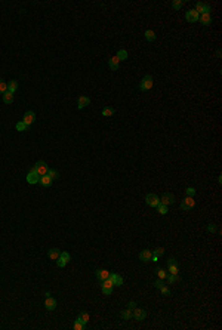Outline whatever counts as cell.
<instances>
[{"mask_svg":"<svg viewBox=\"0 0 222 330\" xmlns=\"http://www.w3.org/2000/svg\"><path fill=\"white\" fill-rule=\"evenodd\" d=\"M153 85H154V79H153V76L147 74L145 77H142L141 83H139V90L147 92V90H150V89L153 88Z\"/></svg>","mask_w":222,"mask_h":330,"instance_id":"6da1fadb","label":"cell"},{"mask_svg":"<svg viewBox=\"0 0 222 330\" xmlns=\"http://www.w3.org/2000/svg\"><path fill=\"white\" fill-rule=\"evenodd\" d=\"M145 203H147L150 207H157V206L160 204V197L157 194H154V193H150V194H147V197H145Z\"/></svg>","mask_w":222,"mask_h":330,"instance_id":"7a4b0ae2","label":"cell"},{"mask_svg":"<svg viewBox=\"0 0 222 330\" xmlns=\"http://www.w3.org/2000/svg\"><path fill=\"white\" fill-rule=\"evenodd\" d=\"M70 261H71V255H70L68 252H61L59 258L56 259V265H58L59 268H64V267H65V265H67Z\"/></svg>","mask_w":222,"mask_h":330,"instance_id":"3957f363","label":"cell"},{"mask_svg":"<svg viewBox=\"0 0 222 330\" xmlns=\"http://www.w3.org/2000/svg\"><path fill=\"white\" fill-rule=\"evenodd\" d=\"M113 287H114V284H113V281H111L110 278L104 280V281H102V284H101L102 293H104L105 296H110V295L113 293Z\"/></svg>","mask_w":222,"mask_h":330,"instance_id":"277c9868","label":"cell"},{"mask_svg":"<svg viewBox=\"0 0 222 330\" xmlns=\"http://www.w3.org/2000/svg\"><path fill=\"white\" fill-rule=\"evenodd\" d=\"M34 167V170L39 173L40 176H43V175H47V170H49V166H47L46 163L43 162V160H40V162H37L36 164L33 166Z\"/></svg>","mask_w":222,"mask_h":330,"instance_id":"5b68a950","label":"cell"},{"mask_svg":"<svg viewBox=\"0 0 222 330\" xmlns=\"http://www.w3.org/2000/svg\"><path fill=\"white\" fill-rule=\"evenodd\" d=\"M39 181H40V175L34 170V167H31L30 172H28V175H27V182L31 184V185H34V184H39Z\"/></svg>","mask_w":222,"mask_h":330,"instance_id":"8992f818","label":"cell"},{"mask_svg":"<svg viewBox=\"0 0 222 330\" xmlns=\"http://www.w3.org/2000/svg\"><path fill=\"white\" fill-rule=\"evenodd\" d=\"M194 206H195L194 198L187 195V197L182 200V203H181V206H179V207H181V210H189V209H193Z\"/></svg>","mask_w":222,"mask_h":330,"instance_id":"52a82bcc","label":"cell"},{"mask_svg":"<svg viewBox=\"0 0 222 330\" xmlns=\"http://www.w3.org/2000/svg\"><path fill=\"white\" fill-rule=\"evenodd\" d=\"M175 203V195L170 194V193H164L160 198V204H164V206H170Z\"/></svg>","mask_w":222,"mask_h":330,"instance_id":"ba28073f","label":"cell"},{"mask_svg":"<svg viewBox=\"0 0 222 330\" xmlns=\"http://www.w3.org/2000/svg\"><path fill=\"white\" fill-rule=\"evenodd\" d=\"M133 318L136 321H142V320L147 318V312L142 308H133Z\"/></svg>","mask_w":222,"mask_h":330,"instance_id":"9c48e42d","label":"cell"},{"mask_svg":"<svg viewBox=\"0 0 222 330\" xmlns=\"http://www.w3.org/2000/svg\"><path fill=\"white\" fill-rule=\"evenodd\" d=\"M34 120H36V113H34V111H27V113L24 114V119H22V121H24L27 126L33 124Z\"/></svg>","mask_w":222,"mask_h":330,"instance_id":"30bf717a","label":"cell"},{"mask_svg":"<svg viewBox=\"0 0 222 330\" xmlns=\"http://www.w3.org/2000/svg\"><path fill=\"white\" fill-rule=\"evenodd\" d=\"M45 306H46L47 311H54L55 308H56V299L49 295V296L46 297V301H45Z\"/></svg>","mask_w":222,"mask_h":330,"instance_id":"8fae6325","label":"cell"},{"mask_svg":"<svg viewBox=\"0 0 222 330\" xmlns=\"http://www.w3.org/2000/svg\"><path fill=\"white\" fill-rule=\"evenodd\" d=\"M198 16H200V15L197 14L194 9H189L188 12L185 14V20L188 21V22H197V21H198Z\"/></svg>","mask_w":222,"mask_h":330,"instance_id":"7c38bea8","label":"cell"},{"mask_svg":"<svg viewBox=\"0 0 222 330\" xmlns=\"http://www.w3.org/2000/svg\"><path fill=\"white\" fill-rule=\"evenodd\" d=\"M108 278L113 281L114 286H119V287H120L121 284H123V277L119 276V274H115V272H110V277H108Z\"/></svg>","mask_w":222,"mask_h":330,"instance_id":"4fadbf2b","label":"cell"},{"mask_svg":"<svg viewBox=\"0 0 222 330\" xmlns=\"http://www.w3.org/2000/svg\"><path fill=\"white\" fill-rule=\"evenodd\" d=\"M151 256H153V252L150 249H145L139 253V259L142 262H151Z\"/></svg>","mask_w":222,"mask_h":330,"instance_id":"5bb4252c","label":"cell"},{"mask_svg":"<svg viewBox=\"0 0 222 330\" xmlns=\"http://www.w3.org/2000/svg\"><path fill=\"white\" fill-rule=\"evenodd\" d=\"M89 104H90V98H88V96H80L79 101H77V108H79V110H83L85 107H88Z\"/></svg>","mask_w":222,"mask_h":330,"instance_id":"9a60e30c","label":"cell"},{"mask_svg":"<svg viewBox=\"0 0 222 330\" xmlns=\"http://www.w3.org/2000/svg\"><path fill=\"white\" fill-rule=\"evenodd\" d=\"M95 274H96V278H98L99 281H104V280H107L108 277H110V271H107V270H96V271H95Z\"/></svg>","mask_w":222,"mask_h":330,"instance_id":"2e32d148","label":"cell"},{"mask_svg":"<svg viewBox=\"0 0 222 330\" xmlns=\"http://www.w3.org/2000/svg\"><path fill=\"white\" fill-rule=\"evenodd\" d=\"M198 21L202 22L203 25H210L212 24V15L210 14H202L198 16Z\"/></svg>","mask_w":222,"mask_h":330,"instance_id":"e0dca14e","label":"cell"},{"mask_svg":"<svg viewBox=\"0 0 222 330\" xmlns=\"http://www.w3.org/2000/svg\"><path fill=\"white\" fill-rule=\"evenodd\" d=\"M39 184H40L41 187H50L52 185V178L49 175H43V176H40V181H39Z\"/></svg>","mask_w":222,"mask_h":330,"instance_id":"ac0fdd59","label":"cell"},{"mask_svg":"<svg viewBox=\"0 0 222 330\" xmlns=\"http://www.w3.org/2000/svg\"><path fill=\"white\" fill-rule=\"evenodd\" d=\"M61 255V250L58 249V247H52V249H49V253H47V256L52 259V261H56L58 258H59Z\"/></svg>","mask_w":222,"mask_h":330,"instance_id":"d6986e66","label":"cell"},{"mask_svg":"<svg viewBox=\"0 0 222 330\" xmlns=\"http://www.w3.org/2000/svg\"><path fill=\"white\" fill-rule=\"evenodd\" d=\"M119 64H120V61H119L117 56H113V58H110V59H108V65H110V68H111L113 71L119 70Z\"/></svg>","mask_w":222,"mask_h":330,"instance_id":"ffe728a7","label":"cell"},{"mask_svg":"<svg viewBox=\"0 0 222 330\" xmlns=\"http://www.w3.org/2000/svg\"><path fill=\"white\" fill-rule=\"evenodd\" d=\"M120 315L123 320H130V318H133V311L130 310V308H126V310L121 311Z\"/></svg>","mask_w":222,"mask_h":330,"instance_id":"44dd1931","label":"cell"},{"mask_svg":"<svg viewBox=\"0 0 222 330\" xmlns=\"http://www.w3.org/2000/svg\"><path fill=\"white\" fill-rule=\"evenodd\" d=\"M18 86H20V83L16 80H11L9 83H7V92H11V93H15V90L18 89Z\"/></svg>","mask_w":222,"mask_h":330,"instance_id":"7402d4cb","label":"cell"},{"mask_svg":"<svg viewBox=\"0 0 222 330\" xmlns=\"http://www.w3.org/2000/svg\"><path fill=\"white\" fill-rule=\"evenodd\" d=\"M2 98H3L5 104H12L14 102V93H11V92H5V93L2 95Z\"/></svg>","mask_w":222,"mask_h":330,"instance_id":"603a6c76","label":"cell"},{"mask_svg":"<svg viewBox=\"0 0 222 330\" xmlns=\"http://www.w3.org/2000/svg\"><path fill=\"white\" fill-rule=\"evenodd\" d=\"M144 36H145V40H147V41H154V40H155V37H157V36H155V33L153 31V30H147Z\"/></svg>","mask_w":222,"mask_h":330,"instance_id":"cb8c5ba5","label":"cell"},{"mask_svg":"<svg viewBox=\"0 0 222 330\" xmlns=\"http://www.w3.org/2000/svg\"><path fill=\"white\" fill-rule=\"evenodd\" d=\"M89 318H90V317H89V314L86 312V311L80 312V314H79V317H77V320H80L81 323H85V324L89 323Z\"/></svg>","mask_w":222,"mask_h":330,"instance_id":"d4e9b609","label":"cell"},{"mask_svg":"<svg viewBox=\"0 0 222 330\" xmlns=\"http://www.w3.org/2000/svg\"><path fill=\"white\" fill-rule=\"evenodd\" d=\"M114 113H115V108H113V107H105L102 110V115L104 117H111Z\"/></svg>","mask_w":222,"mask_h":330,"instance_id":"484cf974","label":"cell"},{"mask_svg":"<svg viewBox=\"0 0 222 330\" xmlns=\"http://www.w3.org/2000/svg\"><path fill=\"white\" fill-rule=\"evenodd\" d=\"M28 128H30V126H27L22 120L18 121V123H16V126H15V129H16L18 132H25V130H28Z\"/></svg>","mask_w":222,"mask_h":330,"instance_id":"4316f807","label":"cell"},{"mask_svg":"<svg viewBox=\"0 0 222 330\" xmlns=\"http://www.w3.org/2000/svg\"><path fill=\"white\" fill-rule=\"evenodd\" d=\"M73 329L74 330H83V329H86V324L85 323H81L80 320H74V324H73Z\"/></svg>","mask_w":222,"mask_h":330,"instance_id":"83f0119b","label":"cell"},{"mask_svg":"<svg viewBox=\"0 0 222 330\" xmlns=\"http://www.w3.org/2000/svg\"><path fill=\"white\" fill-rule=\"evenodd\" d=\"M115 56L119 58V61H126V59H128V50L120 49V50L117 52V55H115Z\"/></svg>","mask_w":222,"mask_h":330,"instance_id":"f1b7e54d","label":"cell"},{"mask_svg":"<svg viewBox=\"0 0 222 330\" xmlns=\"http://www.w3.org/2000/svg\"><path fill=\"white\" fill-rule=\"evenodd\" d=\"M182 6H184V0H173V2H172V7H173L175 11H179Z\"/></svg>","mask_w":222,"mask_h":330,"instance_id":"f546056e","label":"cell"},{"mask_svg":"<svg viewBox=\"0 0 222 330\" xmlns=\"http://www.w3.org/2000/svg\"><path fill=\"white\" fill-rule=\"evenodd\" d=\"M168 272H169V274H175V276H178V272H179V270H178V265H176V263H173V265H169V267H168Z\"/></svg>","mask_w":222,"mask_h":330,"instance_id":"4dcf8cb0","label":"cell"},{"mask_svg":"<svg viewBox=\"0 0 222 330\" xmlns=\"http://www.w3.org/2000/svg\"><path fill=\"white\" fill-rule=\"evenodd\" d=\"M47 175L50 176V178H52V181H54V179H56V178H59V172H58V170H55V169H50V167H49V170H47Z\"/></svg>","mask_w":222,"mask_h":330,"instance_id":"1f68e13d","label":"cell"},{"mask_svg":"<svg viewBox=\"0 0 222 330\" xmlns=\"http://www.w3.org/2000/svg\"><path fill=\"white\" fill-rule=\"evenodd\" d=\"M155 209H157V212H159L160 215H166V213H168V212H169L168 206H164V204H159V206H157Z\"/></svg>","mask_w":222,"mask_h":330,"instance_id":"d6a6232c","label":"cell"},{"mask_svg":"<svg viewBox=\"0 0 222 330\" xmlns=\"http://www.w3.org/2000/svg\"><path fill=\"white\" fill-rule=\"evenodd\" d=\"M5 92H7V83L0 79V95H3Z\"/></svg>","mask_w":222,"mask_h":330,"instance_id":"836d02e7","label":"cell"},{"mask_svg":"<svg viewBox=\"0 0 222 330\" xmlns=\"http://www.w3.org/2000/svg\"><path fill=\"white\" fill-rule=\"evenodd\" d=\"M157 276H159V278H162V280H166L168 272H166V270H163V268H159L157 270Z\"/></svg>","mask_w":222,"mask_h":330,"instance_id":"e575fe53","label":"cell"},{"mask_svg":"<svg viewBox=\"0 0 222 330\" xmlns=\"http://www.w3.org/2000/svg\"><path fill=\"white\" fill-rule=\"evenodd\" d=\"M168 281L169 283H176V281H179V277L175 276V274H168Z\"/></svg>","mask_w":222,"mask_h":330,"instance_id":"d590c367","label":"cell"},{"mask_svg":"<svg viewBox=\"0 0 222 330\" xmlns=\"http://www.w3.org/2000/svg\"><path fill=\"white\" fill-rule=\"evenodd\" d=\"M153 255H155V256H159V258H160V256L164 255V249H163V247H155L154 252H153Z\"/></svg>","mask_w":222,"mask_h":330,"instance_id":"8d00e7d4","label":"cell"},{"mask_svg":"<svg viewBox=\"0 0 222 330\" xmlns=\"http://www.w3.org/2000/svg\"><path fill=\"white\" fill-rule=\"evenodd\" d=\"M185 193H187V195H188V197H194L195 188H193V187H188V188L185 189Z\"/></svg>","mask_w":222,"mask_h":330,"instance_id":"74e56055","label":"cell"},{"mask_svg":"<svg viewBox=\"0 0 222 330\" xmlns=\"http://www.w3.org/2000/svg\"><path fill=\"white\" fill-rule=\"evenodd\" d=\"M160 290H162V295H164V296H169V295H170V289H169L166 284H164V286H163Z\"/></svg>","mask_w":222,"mask_h":330,"instance_id":"f35d334b","label":"cell"},{"mask_svg":"<svg viewBox=\"0 0 222 330\" xmlns=\"http://www.w3.org/2000/svg\"><path fill=\"white\" fill-rule=\"evenodd\" d=\"M163 286H164V281H163L162 278H159L157 281H154V287H157V289H162Z\"/></svg>","mask_w":222,"mask_h":330,"instance_id":"ab89813d","label":"cell"},{"mask_svg":"<svg viewBox=\"0 0 222 330\" xmlns=\"http://www.w3.org/2000/svg\"><path fill=\"white\" fill-rule=\"evenodd\" d=\"M207 231H209V232H215V231H216V225H215V224H209V225H207Z\"/></svg>","mask_w":222,"mask_h":330,"instance_id":"60d3db41","label":"cell"},{"mask_svg":"<svg viewBox=\"0 0 222 330\" xmlns=\"http://www.w3.org/2000/svg\"><path fill=\"white\" fill-rule=\"evenodd\" d=\"M128 308H130V310H133V308H136V303H135L133 301H130V302L128 303Z\"/></svg>","mask_w":222,"mask_h":330,"instance_id":"b9f144b4","label":"cell"},{"mask_svg":"<svg viewBox=\"0 0 222 330\" xmlns=\"http://www.w3.org/2000/svg\"><path fill=\"white\" fill-rule=\"evenodd\" d=\"M173 263H176V259H175V258H170V259H168V267H169V265H173Z\"/></svg>","mask_w":222,"mask_h":330,"instance_id":"7bdbcfd3","label":"cell"}]
</instances>
